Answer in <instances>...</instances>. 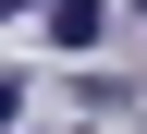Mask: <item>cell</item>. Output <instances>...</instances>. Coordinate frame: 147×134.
<instances>
[{"instance_id": "cell-2", "label": "cell", "mask_w": 147, "mask_h": 134, "mask_svg": "<svg viewBox=\"0 0 147 134\" xmlns=\"http://www.w3.org/2000/svg\"><path fill=\"white\" fill-rule=\"evenodd\" d=\"M12 110H25V98H12V73H0V134H12Z\"/></svg>"}, {"instance_id": "cell-1", "label": "cell", "mask_w": 147, "mask_h": 134, "mask_svg": "<svg viewBox=\"0 0 147 134\" xmlns=\"http://www.w3.org/2000/svg\"><path fill=\"white\" fill-rule=\"evenodd\" d=\"M49 37H61V49H98L110 12H98V0H49Z\"/></svg>"}, {"instance_id": "cell-3", "label": "cell", "mask_w": 147, "mask_h": 134, "mask_svg": "<svg viewBox=\"0 0 147 134\" xmlns=\"http://www.w3.org/2000/svg\"><path fill=\"white\" fill-rule=\"evenodd\" d=\"M123 12H135V25H147V0H123Z\"/></svg>"}]
</instances>
